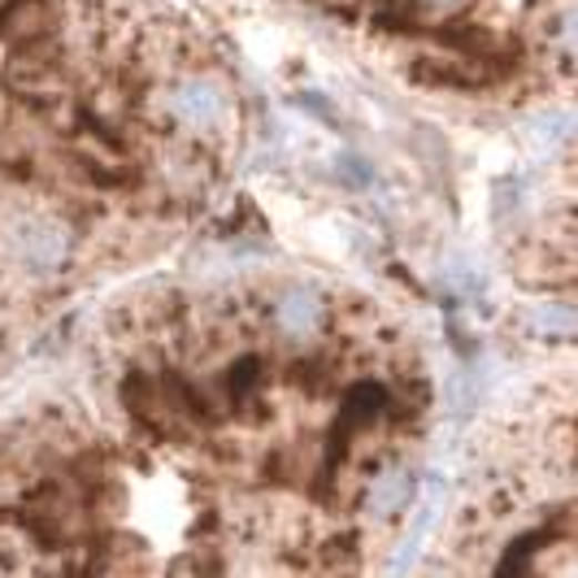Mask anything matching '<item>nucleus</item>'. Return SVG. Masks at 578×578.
I'll return each instance as SVG.
<instances>
[{
    "mask_svg": "<svg viewBox=\"0 0 578 578\" xmlns=\"http://www.w3.org/2000/svg\"><path fill=\"white\" fill-rule=\"evenodd\" d=\"M9 244H13V257L31 270H57L65 262V226L53 217H18L9 226Z\"/></svg>",
    "mask_w": 578,
    "mask_h": 578,
    "instance_id": "1",
    "label": "nucleus"
},
{
    "mask_svg": "<svg viewBox=\"0 0 578 578\" xmlns=\"http://www.w3.org/2000/svg\"><path fill=\"white\" fill-rule=\"evenodd\" d=\"M170 113L192 131H213L226 118V97L213 88L210 79H183L170 92Z\"/></svg>",
    "mask_w": 578,
    "mask_h": 578,
    "instance_id": "2",
    "label": "nucleus"
},
{
    "mask_svg": "<svg viewBox=\"0 0 578 578\" xmlns=\"http://www.w3.org/2000/svg\"><path fill=\"white\" fill-rule=\"evenodd\" d=\"M274 317H278V326H283L287 335H310V331H317V322H322V301H317V292L292 287V292L274 305Z\"/></svg>",
    "mask_w": 578,
    "mask_h": 578,
    "instance_id": "3",
    "label": "nucleus"
},
{
    "mask_svg": "<svg viewBox=\"0 0 578 578\" xmlns=\"http://www.w3.org/2000/svg\"><path fill=\"white\" fill-rule=\"evenodd\" d=\"M409 505V478L405 474H387L374 483V509L378 514H400Z\"/></svg>",
    "mask_w": 578,
    "mask_h": 578,
    "instance_id": "4",
    "label": "nucleus"
}]
</instances>
